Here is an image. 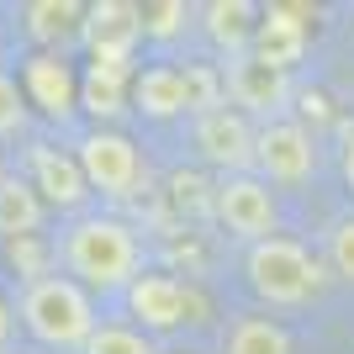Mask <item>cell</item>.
<instances>
[{
  "label": "cell",
  "instance_id": "obj_22",
  "mask_svg": "<svg viewBox=\"0 0 354 354\" xmlns=\"http://www.w3.org/2000/svg\"><path fill=\"white\" fill-rule=\"evenodd\" d=\"M323 259H328V270H333L344 286H354V212H344V217L328 222V233H323Z\"/></svg>",
  "mask_w": 354,
  "mask_h": 354
},
{
  "label": "cell",
  "instance_id": "obj_14",
  "mask_svg": "<svg viewBox=\"0 0 354 354\" xmlns=\"http://www.w3.org/2000/svg\"><path fill=\"white\" fill-rule=\"evenodd\" d=\"M133 111H143L148 122H175L191 117L185 101V64H148L133 74Z\"/></svg>",
  "mask_w": 354,
  "mask_h": 354
},
{
  "label": "cell",
  "instance_id": "obj_10",
  "mask_svg": "<svg viewBox=\"0 0 354 354\" xmlns=\"http://www.w3.org/2000/svg\"><path fill=\"white\" fill-rule=\"evenodd\" d=\"M80 43H85L90 64H138L143 6H133V0H95V6H85Z\"/></svg>",
  "mask_w": 354,
  "mask_h": 354
},
{
  "label": "cell",
  "instance_id": "obj_27",
  "mask_svg": "<svg viewBox=\"0 0 354 354\" xmlns=\"http://www.w3.org/2000/svg\"><path fill=\"white\" fill-rule=\"evenodd\" d=\"M0 180H6V164H0Z\"/></svg>",
  "mask_w": 354,
  "mask_h": 354
},
{
  "label": "cell",
  "instance_id": "obj_2",
  "mask_svg": "<svg viewBox=\"0 0 354 354\" xmlns=\"http://www.w3.org/2000/svg\"><path fill=\"white\" fill-rule=\"evenodd\" d=\"M16 317H21V328H27L43 349H64V354H80L90 344V333L101 328L95 296L80 281H69L64 270L21 286V291H16Z\"/></svg>",
  "mask_w": 354,
  "mask_h": 354
},
{
  "label": "cell",
  "instance_id": "obj_21",
  "mask_svg": "<svg viewBox=\"0 0 354 354\" xmlns=\"http://www.w3.org/2000/svg\"><path fill=\"white\" fill-rule=\"evenodd\" d=\"M80 354H159V349H153V339H148L143 328H133V323H106V317H101V328L90 333V344Z\"/></svg>",
  "mask_w": 354,
  "mask_h": 354
},
{
  "label": "cell",
  "instance_id": "obj_15",
  "mask_svg": "<svg viewBox=\"0 0 354 354\" xmlns=\"http://www.w3.org/2000/svg\"><path fill=\"white\" fill-rule=\"evenodd\" d=\"M259 11L265 6H254V0H207L196 16H201V32L227 59H243L249 43H254V27H259Z\"/></svg>",
  "mask_w": 354,
  "mask_h": 354
},
{
  "label": "cell",
  "instance_id": "obj_25",
  "mask_svg": "<svg viewBox=\"0 0 354 354\" xmlns=\"http://www.w3.org/2000/svg\"><path fill=\"white\" fill-rule=\"evenodd\" d=\"M16 328H21V317H16V301H11L6 291H0V354H11Z\"/></svg>",
  "mask_w": 354,
  "mask_h": 354
},
{
  "label": "cell",
  "instance_id": "obj_3",
  "mask_svg": "<svg viewBox=\"0 0 354 354\" xmlns=\"http://www.w3.org/2000/svg\"><path fill=\"white\" fill-rule=\"evenodd\" d=\"M243 275H249V291L265 301V307H307L317 301L328 286L323 275V259L307 249V243H296V238H265V243H249L243 254Z\"/></svg>",
  "mask_w": 354,
  "mask_h": 354
},
{
  "label": "cell",
  "instance_id": "obj_5",
  "mask_svg": "<svg viewBox=\"0 0 354 354\" xmlns=\"http://www.w3.org/2000/svg\"><path fill=\"white\" fill-rule=\"evenodd\" d=\"M317 133H312L301 117H275L259 122V138H254V175L265 180L270 191L275 185H307L317 175Z\"/></svg>",
  "mask_w": 354,
  "mask_h": 354
},
{
  "label": "cell",
  "instance_id": "obj_7",
  "mask_svg": "<svg viewBox=\"0 0 354 354\" xmlns=\"http://www.w3.org/2000/svg\"><path fill=\"white\" fill-rule=\"evenodd\" d=\"M212 217L243 243H265V238L281 233V201L254 169L249 175H222L212 185Z\"/></svg>",
  "mask_w": 354,
  "mask_h": 354
},
{
  "label": "cell",
  "instance_id": "obj_24",
  "mask_svg": "<svg viewBox=\"0 0 354 354\" xmlns=\"http://www.w3.org/2000/svg\"><path fill=\"white\" fill-rule=\"evenodd\" d=\"M27 122H32V106L21 95V80L11 69H0V143L27 138Z\"/></svg>",
  "mask_w": 354,
  "mask_h": 354
},
{
  "label": "cell",
  "instance_id": "obj_6",
  "mask_svg": "<svg viewBox=\"0 0 354 354\" xmlns=\"http://www.w3.org/2000/svg\"><path fill=\"white\" fill-rule=\"evenodd\" d=\"M74 159L90 180V196H106V201H127L143 185V153L127 133L117 127H95L74 143Z\"/></svg>",
  "mask_w": 354,
  "mask_h": 354
},
{
  "label": "cell",
  "instance_id": "obj_4",
  "mask_svg": "<svg viewBox=\"0 0 354 354\" xmlns=\"http://www.w3.org/2000/svg\"><path fill=\"white\" fill-rule=\"evenodd\" d=\"M127 312H133V328H143L148 339H153V333L196 328L207 317V296L196 291L191 281L169 275V270H143V275L127 286Z\"/></svg>",
  "mask_w": 354,
  "mask_h": 354
},
{
  "label": "cell",
  "instance_id": "obj_13",
  "mask_svg": "<svg viewBox=\"0 0 354 354\" xmlns=\"http://www.w3.org/2000/svg\"><path fill=\"white\" fill-rule=\"evenodd\" d=\"M307 43H312L307 6H265V11H259V27H254L249 53L259 64H270V69L291 74L296 64H301V53H307Z\"/></svg>",
  "mask_w": 354,
  "mask_h": 354
},
{
  "label": "cell",
  "instance_id": "obj_20",
  "mask_svg": "<svg viewBox=\"0 0 354 354\" xmlns=\"http://www.w3.org/2000/svg\"><path fill=\"white\" fill-rule=\"evenodd\" d=\"M6 259H11V270L21 275V286L43 281V275H59V249H53V238H16V243H6Z\"/></svg>",
  "mask_w": 354,
  "mask_h": 354
},
{
  "label": "cell",
  "instance_id": "obj_9",
  "mask_svg": "<svg viewBox=\"0 0 354 354\" xmlns=\"http://www.w3.org/2000/svg\"><path fill=\"white\" fill-rule=\"evenodd\" d=\"M16 80H21V95H27L32 111H43L48 122H74V111H80V69H74L64 53H43V48H32L27 59H21V69H16Z\"/></svg>",
  "mask_w": 354,
  "mask_h": 354
},
{
  "label": "cell",
  "instance_id": "obj_11",
  "mask_svg": "<svg viewBox=\"0 0 354 354\" xmlns=\"http://www.w3.org/2000/svg\"><path fill=\"white\" fill-rule=\"evenodd\" d=\"M222 85H227V106H238L243 117H286V101H291V80H286L281 69H270V64H259L254 53H243V59H227V69H222Z\"/></svg>",
  "mask_w": 354,
  "mask_h": 354
},
{
  "label": "cell",
  "instance_id": "obj_23",
  "mask_svg": "<svg viewBox=\"0 0 354 354\" xmlns=\"http://www.w3.org/2000/svg\"><path fill=\"white\" fill-rule=\"evenodd\" d=\"M191 21V6L185 0H148L143 6V43H175Z\"/></svg>",
  "mask_w": 354,
  "mask_h": 354
},
{
  "label": "cell",
  "instance_id": "obj_18",
  "mask_svg": "<svg viewBox=\"0 0 354 354\" xmlns=\"http://www.w3.org/2000/svg\"><path fill=\"white\" fill-rule=\"evenodd\" d=\"M133 64H85L80 69V106L90 117L111 122L117 111L133 106Z\"/></svg>",
  "mask_w": 354,
  "mask_h": 354
},
{
  "label": "cell",
  "instance_id": "obj_19",
  "mask_svg": "<svg viewBox=\"0 0 354 354\" xmlns=\"http://www.w3.org/2000/svg\"><path fill=\"white\" fill-rule=\"evenodd\" d=\"M222 354H296V344L286 333V323L249 312V317H233L227 339H222Z\"/></svg>",
  "mask_w": 354,
  "mask_h": 354
},
{
  "label": "cell",
  "instance_id": "obj_8",
  "mask_svg": "<svg viewBox=\"0 0 354 354\" xmlns=\"http://www.w3.org/2000/svg\"><path fill=\"white\" fill-rule=\"evenodd\" d=\"M254 138H259V122H249L238 106H217L207 117H191V148L207 169H217V180L254 169Z\"/></svg>",
  "mask_w": 354,
  "mask_h": 354
},
{
  "label": "cell",
  "instance_id": "obj_26",
  "mask_svg": "<svg viewBox=\"0 0 354 354\" xmlns=\"http://www.w3.org/2000/svg\"><path fill=\"white\" fill-rule=\"evenodd\" d=\"M344 185H349V196H354V138L344 143Z\"/></svg>",
  "mask_w": 354,
  "mask_h": 354
},
{
  "label": "cell",
  "instance_id": "obj_1",
  "mask_svg": "<svg viewBox=\"0 0 354 354\" xmlns=\"http://www.w3.org/2000/svg\"><path fill=\"white\" fill-rule=\"evenodd\" d=\"M53 249H59V270L90 296H127V286L143 275V238L133 222L111 212H80L53 238Z\"/></svg>",
  "mask_w": 354,
  "mask_h": 354
},
{
  "label": "cell",
  "instance_id": "obj_16",
  "mask_svg": "<svg viewBox=\"0 0 354 354\" xmlns=\"http://www.w3.org/2000/svg\"><path fill=\"white\" fill-rule=\"evenodd\" d=\"M43 227H48L43 196L32 191L27 175L6 169V180H0V243H16V238H43Z\"/></svg>",
  "mask_w": 354,
  "mask_h": 354
},
{
  "label": "cell",
  "instance_id": "obj_12",
  "mask_svg": "<svg viewBox=\"0 0 354 354\" xmlns=\"http://www.w3.org/2000/svg\"><path fill=\"white\" fill-rule=\"evenodd\" d=\"M27 180H32V191L43 196L48 212H80V207L90 201V180H85V169H80V159H74L69 148L32 143V153H27Z\"/></svg>",
  "mask_w": 354,
  "mask_h": 354
},
{
  "label": "cell",
  "instance_id": "obj_17",
  "mask_svg": "<svg viewBox=\"0 0 354 354\" xmlns=\"http://www.w3.org/2000/svg\"><path fill=\"white\" fill-rule=\"evenodd\" d=\"M21 27L43 53H64V43L80 37L85 27V6L80 0H27L21 6Z\"/></svg>",
  "mask_w": 354,
  "mask_h": 354
}]
</instances>
